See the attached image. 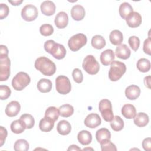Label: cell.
<instances>
[{
    "instance_id": "1",
    "label": "cell",
    "mask_w": 151,
    "mask_h": 151,
    "mask_svg": "<svg viewBox=\"0 0 151 151\" xmlns=\"http://www.w3.org/2000/svg\"><path fill=\"white\" fill-rule=\"evenodd\" d=\"M35 68L46 76H52L56 71L55 63L46 57H40L34 63Z\"/></svg>"
},
{
    "instance_id": "2",
    "label": "cell",
    "mask_w": 151,
    "mask_h": 151,
    "mask_svg": "<svg viewBox=\"0 0 151 151\" xmlns=\"http://www.w3.org/2000/svg\"><path fill=\"white\" fill-rule=\"evenodd\" d=\"M44 50L51 54L55 58L61 60L66 55V50L62 44L55 42L52 40H49L45 41L44 45Z\"/></svg>"
},
{
    "instance_id": "3",
    "label": "cell",
    "mask_w": 151,
    "mask_h": 151,
    "mask_svg": "<svg viewBox=\"0 0 151 151\" xmlns=\"http://www.w3.org/2000/svg\"><path fill=\"white\" fill-rule=\"evenodd\" d=\"M126 71V67L124 63L119 61H113L110 64L109 78L112 81H116L122 77Z\"/></svg>"
},
{
    "instance_id": "4",
    "label": "cell",
    "mask_w": 151,
    "mask_h": 151,
    "mask_svg": "<svg viewBox=\"0 0 151 151\" xmlns=\"http://www.w3.org/2000/svg\"><path fill=\"white\" fill-rule=\"evenodd\" d=\"M31 82L29 76L25 72L18 73L12 80V86L17 91H21Z\"/></svg>"
},
{
    "instance_id": "5",
    "label": "cell",
    "mask_w": 151,
    "mask_h": 151,
    "mask_svg": "<svg viewBox=\"0 0 151 151\" xmlns=\"http://www.w3.org/2000/svg\"><path fill=\"white\" fill-rule=\"evenodd\" d=\"M82 67L88 74H96L100 69V65L93 55H88L84 58Z\"/></svg>"
},
{
    "instance_id": "6",
    "label": "cell",
    "mask_w": 151,
    "mask_h": 151,
    "mask_svg": "<svg viewBox=\"0 0 151 151\" xmlns=\"http://www.w3.org/2000/svg\"><path fill=\"white\" fill-rule=\"evenodd\" d=\"M99 110L103 119L106 122H111L114 117L111 101L106 99L100 100L99 104Z\"/></svg>"
},
{
    "instance_id": "7",
    "label": "cell",
    "mask_w": 151,
    "mask_h": 151,
    "mask_svg": "<svg viewBox=\"0 0 151 151\" xmlns=\"http://www.w3.org/2000/svg\"><path fill=\"white\" fill-rule=\"evenodd\" d=\"M87 42V38L86 35L78 33L73 35L68 41L69 48L73 51H78L81 48L84 46Z\"/></svg>"
},
{
    "instance_id": "8",
    "label": "cell",
    "mask_w": 151,
    "mask_h": 151,
    "mask_svg": "<svg viewBox=\"0 0 151 151\" xmlns=\"http://www.w3.org/2000/svg\"><path fill=\"white\" fill-rule=\"evenodd\" d=\"M55 88L61 94H67L71 90V85L69 78L63 75L58 76L55 79Z\"/></svg>"
},
{
    "instance_id": "9",
    "label": "cell",
    "mask_w": 151,
    "mask_h": 151,
    "mask_svg": "<svg viewBox=\"0 0 151 151\" xmlns=\"http://www.w3.org/2000/svg\"><path fill=\"white\" fill-rule=\"evenodd\" d=\"M11 61L8 55H0V81L8 79L10 76Z\"/></svg>"
},
{
    "instance_id": "10",
    "label": "cell",
    "mask_w": 151,
    "mask_h": 151,
    "mask_svg": "<svg viewBox=\"0 0 151 151\" xmlns=\"http://www.w3.org/2000/svg\"><path fill=\"white\" fill-rule=\"evenodd\" d=\"M38 15L37 7L32 4H27L21 10V17L26 21L35 20Z\"/></svg>"
},
{
    "instance_id": "11",
    "label": "cell",
    "mask_w": 151,
    "mask_h": 151,
    "mask_svg": "<svg viewBox=\"0 0 151 151\" xmlns=\"http://www.w3.org/2000/svg\"><path fill=\"white\" fill-rule=\"evenodd\" d=\"M84 123L87 127L94 129L101 124V120L99 114L92 113L87 116Z\"/></svg>"
},
{
    "instance_id": "12",
    "label": "cell",
    "mask_w": 151,
    "mask_h": 151,
    "mask_svg": "<svg viewBox=\"0 0 151 151\" xmlns=\"http://www.w3.org/2000/svg\"><path fill=\"white\" fill-rule=\"evenodd\" d=\"M126 21L129 27L136 28L142 24V18L139 12L133 11L127 16Z\"/></svg>"
},
{
    "instance_id": "13",
    "label": "cell",
    "mask_w": 151,
    "mask_h": 151,
    "mask_svg": "<svg viewBox=\"0 0 151 151\" xmlns=\"http://www.w3.org/2000/svg\"><path fill=\"white\" fill-rule=\"evenodd\" d=\"M54 23L56 27L59 29L65 28L68 23V16L64 11L59 12L55 17Z\"/></svg>"
},
{
    "instance_id": "14",
    "label": "cell",
    "mask_w": 151,
    "mask_h": 151,
    "mask_svg": "<svg viewBox=\"0 0 151 151\" xmlns=\"http://www.w3.org/2000/svg\"><path fill=\"white\" fill-rule=\"evenodd\" d=\"M21 106L18 101H12L9 102L5 109L6 114L10 117H15L20 111Z\"/></svg>"
},
{
    "instance_id": "15",
    "label": "cell",
    "mask_w": 151,
    "mask_h": 151,
    "mask_svg": "<svg viewBox=\"0 0 151 151\" xmlns=\"http://www.w3.org/2000/svg\"><path fill=\"white\" fill-rule=\"evenodd\" d=\"M115 58V54L113 51L111 49H107L103 51L100 56V59L101 64L107 66L110 64Z\"/></svg>"
},
{
    "instance_id": "16",
    "label": "cell",
    "mask_w": 151,
    "mask_h": 151,
    "mask_svg": "<svg viewBox=\"0 0 151 151\" xmlns=\"http://www.w3.org/2000/svg\"><path fill=\"white\" fill-rule=\"evenodd\" d=\"M42 14L47 16L52 15L55 12V5L51 1H45L42 2L40 6Z\"/></svg>"
},
{
    "instance_id": "17",
    "label": "cell",
    "mask_w": 151,
    "mask_h": 151,
    "mask_svg": "<svg viewBox=\"0 0 151 151\" xmlns=\"http://www.w3.org/2000/svg\"><path fill=\"white\" fill-rule=\"evenodd\" d=\"M86 12L84 7L80 5H74L71 9V16L76 21H81L85 17Z\"/></svg>"
},
{
    "instance_id": "18",
    "label": "cell",
    "mask_w": 151,
    "mask_h": 151,
    "mask_svg": "<svg viewBox=\"0 0 151 151\" xmlns=\"http://www.w3.org/2000/svg\"><path fill=\"white\" fill-rule=\"evenodd\" d=\"M140 94V89L137 85H130L126 87L125 90L126 97L131 100L137 99Z\"/></svg>"
},
{
    "instance_id": "19",
    "label": "cell",
    "mask_w": 151,
    "mask_h": 151,
    "mask_svg": "<svg viewBox=\"0 0 151 151\" xmlns=\"http://www.w3.org/2000/svg\"><path fill=\"white\" fill-rule=\"evenodd\" d=\"M115 53L118 58L123 60H126L130 57L131 51L126 44H120L117 45L116 47Z\"/></svg>"
},
{
    "instance_id": "20",
    "label": "cell",
    "mask_w": 151,
    "mask_h": 151,
    "mask_svg": "<svg viewBox=\"0 0 151 151\" xmlns=\"http://www.w3.org/2000/svg\"><path fill=\"white\" fill-rule=\"evenodd\" d=\"M54 121L50 117L45 116L39 122L40 129L44 132H50L54 127Z\"/></svg>"
},
{
    "instance_id": "21",
    "label": "cell",
    "mask_w": 151,
    "mask_h": 151,
    "mask_svg": "<svg viewBox=\"0 0 151 151\" xmlns=\"http://www.w3.org/2000/svg\"><path fill=\"white\" fill-rule=\"evenodd\" d=\"M57 130L60 134L63 136L67 135L71 132V126L68 121L62 120L58 123L57 125Z\"/></svg>"
},
{
    "instance_id": "22",
    "label": "cell",
    "mask_w": 151,
    "mask_h": 151,
    "mask_svg": "<svg viewBox=\"0 0 151 151\" xmlns=\"http://www.w3.org/2000/svg\"><path fill=\"white\" fill-rule=\"evenodd\" d=\"M134 123L138 127H143L146 126L149 121L148 115L143 112L138 113L134 117Z\"/></svg>"
},
{
    "instance_id": "23",
    "label": "cell",
    "mask_w": 151,
    "mask_h": 151,
    "mask_svg": "<svg viewBox=\"0 0 151 151\" xmlns=\"http://www.w3.org/2000/svg\"><path fill=\"white\" fill-rule=\"evenodd\" d=\"M122 115L126 119H131L134 118L136 114V110L135 107L131 104H125L122 108L121 110Z\"/></svg>"
},
{
    "instance_id": "24",
    "label": "cell",
    "mask_w": 151,
    "mask_h": 151,
    "mask_svg": "<svg viewBox=\"0 0 151 151\" xmlns=\"http://www.w3.org/2000/svg\"><path fill=\"white\" fill-rule=\"evenodd\" d=\"M52 87V84L51 80L47 78H41L37 83V87L38 90L41 93L50 92Z\"/></svg>"
},
{
    "instance_id": "25",
    "label": "cell",
    "mask_w": 151,
    "mask_h": 151,
    "mask_svg": "<svg viewBox=\"0 0 151 151\" xmlns=\"http://www.w3.org/2000/svg\"><path fill=\"white\" fill-rule=\"evenodd\" d=\"M110 42L114 45H119L122 44L123 40V35L122 32L117 29L112 31L109 35Z\"/></svg>"
},
{
    "instance_id": "26",
    "label": "cell",
    "mask_w": 151,
    "mask_h": 151,
    "mask_svg": "<svg viewBox=\"0 0 151 151\" xmlns=\"http://www.w3.org/2000/svg\"><path fill=\"white\" fill-rule=\"evenodd\" d=\"M78 141L83 145H88L92 141V135L87 130H81L77 135Z\"/></svg>"
},
{
    "instance_id": "27",
    "label": "cell",
    "mask_w": 151,
    "mask_h": 151,
    "mask_svg": "<svg viewBox=\"0 0 151 151\" xmlns=\"http://www.w3.org/2000/svg\"><path fill=\"white\" fill-rule=\"evenodd\" d=\"M133 11V8L132 6L129 3L126 2L122 3L119 8V14L120 17L124 19H126L127 16Z\"/></svg>"
},
{
    "instance_id": "28",
    "label": "cell",
    "mask_w": 151,
    "mask_h": 151,
    "mask_svg": "<svg viewBox=\"0 0 151 151\" xmlns=\"http://www.w3.org/2000/svg\"><path fill=\"white\" fill-rule=\"evenodd\" d=\"M91 44L93 47L96 49L100 50L102 49L106 45V40L100 35H96L91 38Z\"/></svg>"
},
{
    "instance_id": "29",
    "label": "cell",
    "mask_w": 151,
    "mask_h": 151,
    "mask_svg": "<svg viewBox=\"0 0 151 151\" xmlns=\"http://www.w3.org/2000/svg\"><path fill=\"white\" fill-rule=\"evenodd\" d=\"M10 128L11 131L15 134L22 133L26 129L24 123L20 119L13 121L11 124Z\"/></svg>"
},
{
    "instance_id": "30",
    "label": "cell",
    "mask_w": 151,
    "mask_h": 151,
    "mask_svg": "<svg viewBox=\"0 0 151 151\" xmlns=\"http://www.w3.org/2000/svg\"><path fill=\"white\" fill-rule=\"evenodd\" d=\"M136 67L140 72L146 73L150 69V62L148 59L142 58L137 61Z\"/></svg>"
},
{
    "instance_id": "31",
    "label": "cell",
    "mask_w": 151,
    "mask_h": 151,
    "mask_svg": "<svg viewBox=\"0 0 151 151\" xmlns=\"http://www.w3.org/2000/svg\"><path fill=\"white\" fill-rule=\"evenodd\" d=\"M60 115L63 117H69L74 113V107L69 104H64L58 108Z\"/></svg>"
},
{
    "instance_id": "32",
    "label": "cell",
    "mask_w": 151,
    "mask_h": 151,
    "mask_svg": "<svg viewBox=\"0 0 151 151\" xmlns=\"http://www.w3.org/2000/svg\"><path fill=\"white\" fill-rule=\"evenodd\" d=\"M110 126L114 131H120L124 127V122L120 116H115L110 122Z\"/></svg>"
},
{
    "instance_id": "33",
    "label": "cell",
    "mask_w": 151,
    "mask_h": 151,
    "mask_svg": "<svg viewBox=\"0 0 151 151\" xmlns=\"http://www.w3.org/2000/svg\"><path fill=\"white\" fill-rule=\"evenodd\" d=\"M96 138L99 143L105 139H110V132L106 128H101L96 133Z\"/></svg>"
},
{
    "instance_id": "34",
    "label": "cell",
    "mask_w": 151,
    "mask_h": 151,
    "mask_svg": "<svg viewBox=\"0 0 151 151\" xmlns=\"http://www.w3.org/2000/svg\"><path fill=\"white\" fill-rule=\"evenodd\" d=\"M25 124L27 129L32 128L35 124V120L33 116L30 114H23L21 116L19 119Z\"/></svg>"
},
{
    "instance_id": "35",
    "label": "cell",
    "mask_w": 151,
    "mask_h": 151,
    "mask_svg": "<svg viewBox=\"0 0 151 151\" xmlns=\"http://www.w3.org/2000/svg\"><path fill=\"white\" fill-rule=\"evenodd\" d=\"M59 115V110L54 106H50L48 107L45 112V116L51 118L54 122L58 120Z\"/></svg>"
},
{
    "instance_id": "36",
    "label": "cell",
    "mask_w": 151,
    "mask_h": 151,
    "mask_svg": "<svg viewBox=\"0 0 151 151\" xmlns=\"http://www.w3.org/2000/svg\"><path fill=\"white\" fill-rule=\"evenodd\" d=\"M29 147L28 142L24 139L17 140L14 145V149L15 151H27Z\"/></svg>"
},
{
    "instance_id": "37",
    "label": "cell",
    "mask_w": 151,
    "mask_h": 151,
    "mask_svg": "<svg viewBox=\"0 0 151 151\" xmlns=\"http://www.w3.org/2000/svg\"><path fill=\"white\" fill-rule=\"evenodd\" d=\"M100 146L101 149L102 151H108V150H111V151H116L117 148L114 144H113L110 139H105L103 141H101L100 143Z\"/></svg>"
},
{
    "instance_id": "38",
    "label": "cell",
    "mask_w": 151,
    "mask_h": 151,
    "mask_svg": "<svg viewBox=\"0 0 151 151\" xmlns=\"http://www.w3.org/2000/svg\"><path fill=\"white\" fill-rule=\"evenodd\" d=\"M40 32L43 36H50L53 34L54 28L49 24H44L40 27Z\"/></svg>"
},
{
    "instance_id": "39",
    "label": "cell",
    "mask_w": 151,
    "mask_h": 151,
    "mask_svg": "<svg viewBox=\"0 0 151 151\" xmlns=\"http://www.w3.org/2000/svg\"><path fill=\"white\" fill-rule=\"evenodd\" d=\"M11 94L10 88L6 85L0 86V99L1 100H6L9 97Z\"/></svg>"
},
{
    "instance_id": "40",
    "label": "cell",
    "mask_w": 151,
    "mask_h": 151,
    "mask_svg": "<svg viewBox=\"0 0 151 151\" xmlns=\"http://www.w3.org/2000/svg\"><path fill=\"white\" fill-rule=\"evenodd\" d=\"M128 42L131 48L134 51H136L140 46V39L139 37L134 35L129 38Z\"/></svg>"
},
{
    "instance_id": "41",
    "label": "cell",
    "mask_w": 151,
    "mask_h": 151,
    "mask_svg": "<svg viewBox=\"0 0 151 151\" xmlns=\"http://www.w3.org/2000/svg\"><path fill=\"white\" fill-rule=\"evenodd\" d=\"M73 80L77 83H81L83 80V74L79 68H74L72 72Z\"/></svg>"
},
{
    "instance_id": "42",
    "label": "cell",
    "mask_w": 151,
    "mask_h": 151,
    "mask_svg": "<svg viewBox=\"0 0 151 151\" xmlns=\"http://www.w3.org/2000/svg\"><path fill=\"white\" fill-rule=\"evenodd\" d=\"M9 12V9L8 5L5 4L1 3L0 4V19H3L6 18Z\"/></svg>"
},
{
    "instance_id": "43",
    "label": "cell",
    "mask_w": 151,
    "mask_h": 151,
    "mask_svg": "<svg viewBox=\"0 0 151 151\" xmlns=\"http://www.w3.org/2000/svg\"><path fill=\"white\" fill-rule=\"evenodd\" d=\"M8 132L3 126L0 127V147L2 146L7 137Z\"/></svg>"
},
{
    "instance_id": "44",
    "label": "cell",
    "mask_w": 151,
    "mask_h": 151,
    "mask_svg": "<svg viewBox=\"0 0 151 151\" xmlns=\"http://www.w3.org/2000/svg\"><path fill=\"white\" fill-rule=\"evenodd\" d=\"M150 43L151 40L150 37H148L147 39H146L143 42V50L145 54L148 55H150Z\"/></svg>"
},
{
    "instance_id": "45",
    "label": "cell",
    "mask_w": 151,
    "mask_h": 151,
    "mask_svg": "<svg viewBox=\"0 0 151 151\" xmlns=\"http://www.w3.org/2000/svg\"><path fill=\"white\" fill-rule=\"evenodd\" d=\"M142 147L146 151H150L151 149V139L150 137L145 138L142 142Z\"/></svg>"
},
{
    "instance_id": "46",
    "label": "cell",
    "mask_w": 151,
    "mask_h": 151,
    "mask_svg": "<svg viewBox=\"0 0 151 151\" xmlns=\"http://www.w3.org/2000/svg\"><path fill=\"white\" fill-rule=\"evenodd\" d=\"M0 55H8V50L4 45H0Z\"/></svg>"
},
{
    "instance_id": "47",
    "label": "cell",
    "mask_w": 151,
    "mask_h": 151,
    "mask_svg": "<svg viewBox=\"0 0 151 151\" xmlns=\"http://www.w3.org/2000/svg\"><path fill=\"white\" fill-rule=\"evenodd\" d=\"M150 76H148L144 78V84L146 87L150 88Z\"/></svg>"
},
{
    "instance_id": "48",
    "label": "cell",
    "mask_w": 151,
    "mask_h": 151,
    "mask_svg": "<svg viewBox=\"0 0 151 151\" xmlns=\"http://www.w3.org/2000/svg\"><path fill=\"white\" fill-rule=\"evenodd\" d=\"M81 150V149L78 146L75 145H70L67 149V150Z\"/></svg>"
},
{
    "instance_id": "49",
    "label": "cell",
    "mask_w": 151,
    "mask_h": 151,
    "mask_svg": "<svg viewBox=\"0 0 151 151\" xmlns=\"http://www.w3.org/2000/svg\"><path fill=\"white\" fill-rule=\"evenodd\" d=\"M8 2L9 3H11L12 5L17 6V5H19L22 2V0H21V1H8Z\"/></svg>"
},
{
    "instance_id": "50",
    "label": "cell",
    "mask_w": 151,
    "mask_h": 151,
    "mask_svg": "<svg viewBox=\"0 0 151 151\" xmlns=\"http://www.w3.org/2000/svg\"><path fill=\"white\" fill-rule=\"evenodd\" d=\"M89 149H90H90H91V150H93V149H92V148H89V147H88V148H84V149H83V150H89Z\"/></svg>"
}]
</instances>
